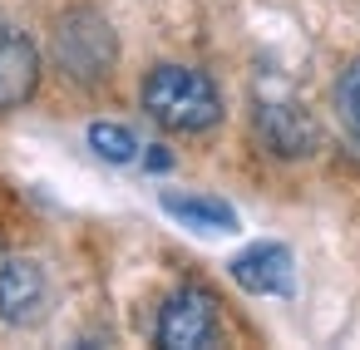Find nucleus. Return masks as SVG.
Returning a JSON list of instances; mask_svg holds the SVG:
<instances>
[{
  "instance_id": "nucleus-1",
  "label": "nucleus",
  "mask_w": 360,
  "mask_h": 350,
  "mask_svg": "<svg viewBox=\"0 0 360 350\" xmlns=\"http://www.w3.org/2000/svg\"><path fill=\"white\" fill-rule=\"evenodd\" d=\"M139 99H143L148 119L158 129H168V134H207L222 119L217 84L193 65H153L143 74Z\"/></svg>"
},
{
  "instance_id": "nucleus-2",
  "label": "nucleus",
  "mask_w": 360,
  "mask_h": 350,
  "mask_svg": "<svg viewBox=\"0 0 360 350\" xmlns=\"http://www.w3.org/2000/svg\"><path fill=\"white\" fill-rule=\"evenodd\" d=\"M114 60H119V40L109 30V20L89 6L60 15L55 25V65L65 79L75 84H104L114 74Z\"/></svg>"
},
{
  "instance_id": "nucleus-3",
  "label": "nucleus",
  "mask_w": 360,
  "mask_h": 350,
  "mask_svg": "<svg viewBox=\"0 0 360 350\" xmlns=\"http://www.w3.org/2000/svg\"><path fill=\"white\" fill-rule=\"evenodd\" d=\"M222 335V316H217V296L198 281L178 286L163 311H158V325H153V340L163 350H202Z\"/></svg>"
},
{
  "instance_id": "nucleus-4",
  "label": "nucleus",
  "mask_w": 360,
  "mask_h": 350,
  "mask_svg": "<svg viewBox=\"0 0 360 350\" xmlns=\"http://www.w3.org/2000/svg\"><path fill=\"white\" fill-rule=\"evenodd\" d=\"M50 311V276L30 257L0 261V320L6 325H40Z\"/></svg>"
},
{
  "instance_id": "nucleus-5",
  "label": "nucleus",
  "mask_w": 360,
  "mask_h": 350,
  "mask_svg": "<svg viewBox=\"0 0 360 350\" xmlns=\"http://www.w3.org/2000/svg\"><path fill=\"white\" fill-rule=\"evenodd\" d=\"M227 271H232V281H237L242 291H252V296H291V276H296L291 252H286L281 242H252L247 252H237V257L227 261Z\"/></svg>"
},
{
  "instance_id": "nucleus-6",
  "label": "nucleus",
  "mask_w": 360,
  "mask_h": 350,
  "mask_svg": "<svg viewBox=\"0 0 360 350\" xmlns=\"http://www.w3.org/2000/svg\"><path fill=\"white\" fill-rule=\"evenodd\" d=\"M40 84V50L30 45L25 30L0 20V114L20 109Z\"/></svg>"
},
{
  "instance_id": "nucleus-7",
  "label": "nucleus",
  "mask_w": 360,
  "mask_h": 350,
  "mask_svg": "<svg viewBox=\"0 0 360 350\" xmlns=\"http://www.w3.org/2000/svg\"><path fill=\"white\" fill-rule=\"evenodd\" d=\"M257 134H262L266 148L281 153V158H301V153L316 148V124H311V114L296 109V104H262V109H257Z\"/></svg>"
},
{
  "instance_id": "nucleus-8",
  "label": "nucleus",
  "mask_w": 360,
  "mask_h": 350,
  "mask_svg": "<svg viewBox=\"0 0 360 350\" xmlns=\"http://www.w3.org/2000/svg\"><path fill=\"white\" fill-rule=\"evenodd\" d=\"M158 207L168 217H178L183 227H193V232H237V207L212 197V193H173L168 188L158 197Z\"/></svg>"
},
{
  "instance_id": "nucleus-9",
  "label": "nucleus",
  "mask_w": 360,
  "mask_h": 350,
  "mask_svg": "<svg viewBox=\"0 0 360 350\" xmlns=\"http://www.w3.org/2000/svg\"><path fill=\"white\" fill-rule=\"evenodd\" d=\"M330 104H335L340 134L350 138V148H360V60H350V65L340 70V79H335V94H330Z\"/></svg>"
},
{
  "instance_id": "nucleus-10",
  "label": "nucleus",
  "mask_w": 360,
  "mask_h": 350,
  "mask_svg": "<svg viewBox=\"0 0 360 350\" xmlns=\"http://www.w3.org/2000/svg\"><path fill=\"white\" fill-rule=\"evenodd\" d=\"M89 148H94L104 163H134V158H139V138H134V129L109 124V119L89 124Z\"/></svg>"
},
{
  "instance_id": "nucleus-11",
  "label": "nucleus",
  "mask_w": 360,
  "mask_h": 350,
  "mask_svg": "<svg viewBox=\"0 0 360 350\" xmlns=\"http://www.w3.org/2000/svg\"><path fill=\"white\" fill-rule=\"evenodd\" d=\"M143 163H148V168H158V173H163V168H168V163H173V158H168V153H163V148H153V153H143Z\"/></svg>"
}]
</instances>
